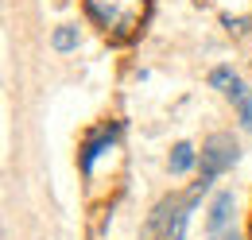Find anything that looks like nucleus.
Returning <instances> with one entry per match:
<instances>
[{"mask_svg": "<svg viewBox=\"0 0 252 240\" xmlns=\"http://www.w3.org/2000/svg\"><path fill=\"white\" fill-rule=\"evenodd\" d=\"M210 86L214 90H221L233 105H237V117H241V128L245 132H252V93H249V86L229 70V66H218L214 74H210Z\"/></svg>", "mask_w": 252, "mask_h": 240, "instance_id": "f03ea898", "label": "nucleus"}, {"mask_svg": "<svg viewBox=\"0 0 252 240\" xmlns=\"http://www.w3.org/2000/svg\"><path fill=\"white\" fill-rule=\"evenodd\" d=\"M225 28H229V31H237V35H245V31L252 28V20H233V16H225Z\"/></svg>", "mask_w": 252, "mask_h": 240, "instance_id": "6e6552de", "label": "nucleus"}, {"mask_svg": "<svg viewBox=\"0 0 252 240\" xmlns=\"http://www.w3.org/2000/svg\"><path fill=\"white\" fill-rule=\"evenodd\" d=\"M190 167H194V148L190 144H175V151H171V175H187Z\"/></svg>", "mask_w": 252, "mask_h": 240, "instance_id": "423d86ee", "label": "nucleus"}, {"mask_svg": "<svg viewBox=\"0 0 252 240\" xmlns=\"http://www.w3.org/2000/svg\"><path fill=\"white\" fill-rule=\"evenodd\" d=\"M237 159H241V148L233 144V136H225V132L210 136V140L202 144V179L214 182L221 171H229Z\"/></svg>", "mask_w": 252, "mask_h": 240, "instance_id": "7ed1b4c3", "label": "nucleus"}, {"mask_svg": "<svg viewBox=\"0 0 252 240\" xmlns=\"http://www.w3.org/2000/svg\"><path fill=\"white\" fill-rule=\"evenodd\" d=\"M51 47H55L59 55L74 51V47H78V28H70V24H66V28H59L55 35H51Z\"/></svg>", "mask_w": 252, "mask_h": 240, "instance_id": "0eeeda50", "label": "nucleus"}, {"mask_svg": "<svg viewBox=\"0 0 252 240\" xmlns=\"http://www.w3.org/2000/svg\"><path fill=\"white\" fill-rule=\"evenodd\" d=\"M221 240H241V237H237V233H229V237H221Z\"/></svg>", "mask_w": 252, "mask_h": 240, "instance_id": "1a4fd4ad", "label": "nucleus"}, {"mask_svg": "<svg viewBox=\"0 0 252 240\" xmlns=\"http://www.w3.org/2000/svg\"><path fill=\"white\" fill-rule=\"evenodd\" d=\"M229 221H233V194H218L214 198V210H210V221H206L210 237H221Z\"/></svg>", "mask_w": 252, "mask_h": 240, "instance_id": "39448f33", "label": "nucleus"}, {"mask_svg": "<svg viewBox=\"0 0 252 240\" xmlns=\"http://www.w3.org/2000/svg\"><path fill=\"white\" fill-rule=\"evenodd\" d=\"M86 8L117 43L132 39L148 20V0H86Z\"/></svg>", "mask_w": 252, "mask_h": 240, "instance_id": "f257e3e1", "label": "nucleus"}, {"mask_svg": "<svg viewBox=\"0 0 252 240\" xmlns=\"http://www.w3.org/2000/svg\"><path fill=\"white\" fill-rule=\"evenodd\" d=\"M117 132H121V128L113 124V128H101V132H94V136H90V144H86V151H82V171H86V175L94 171L97 155H105V151L113 148V140H117Z\"/></svg>", "mask_w": 252, "mask_h": 240, "instance_id": "20e7f679", "label": "nucleus"}]
</instances>
